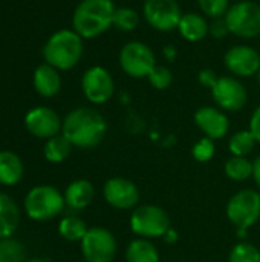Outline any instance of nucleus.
Returning <instances> with one entry per match:
<instances>
[{"label":"nucleus","mask_w":260,"mask_h":262,"mask_svg":"<svg viewBox=\"0 0 260 262\" xmlns=\"http://www.w3.org/2000/svg\"><path fill=\"white\" fill-rule=\"evenodd\" d=\"M120 66L129 77L144 78L156 66V57L149 45L133 40L121 48Z\"/></svg>","instance_id":"6e6552de"},{"label":"nucleus","mask_w":260,"mask_h":262,"mask_svg":"<svg viewBox=\"0 0 260 262\" xmlns=\"http://www.w3.org/2000/svg\"><path fill=\"white\" fill-rule=\"evenodd\" d=\"M164 55H166V58L167 60H170V61H173L175 60V57H176V48L173 46V45H167L166 48H164Z\"/></svg>","instance_id":"4c0bfd02"},{"label":"nucleus","mask_w":260,"mask_h":262,"mask_svg":"<svg viewBox=\"0 0 260 262\" xmlns=\"http://www.w3.org/2000/svg\"><path fill=\"white\" fill-rule=\"evenodd\" d=\"M224 63L234 77H253L260 71V52L251 46L238 45L225 52Z\"/></svg>","instance_id":"4468645a"},{"label":"nucleus","mask_w":260,"mask_h":262,"mask_svg":"<svg viewBox=\"0 0 260 262\" xmlns=\"http://www.w3.org/2000/svg\"><path fill=\"white\" fill-rule=\"evenodd\" d=\"M32 83L37 94L44 98H51L57 95L61 89V77L58 74V69H55L48 63H43L35 69Z\"/></svg>","instance_id":"f3484780"},{"label":"nucleus","mask_w":260,"mask_h":262,"mask_svg":"<svg viewBox=\"0 0 260 262\" xmlns=\"http://www.w3.org/2000/svg\"><path fill=\"white\" fill-rule=\"evenodd\" d=\"M107 123L104 117L92 107H77L70 111L64 120L61 134L72 146L80 149L97 147L106 137Z\"/></svg>","instance_id":"f257e3e1"},{"label":"nucleus","mask_w":260,"mask_h":262,"mask_svg":"<svg viewBox=\"0 0 260 262\" xmlns=\"http://www.w3.org/2000/svg\"><path fill=\"white\" fill-rule=\"evenodd\" d=\"M149 81L150 84L158 89V91H164L167 88H170V84L173 83V72L167 68V66H161L156 64L152 72L149 74Z\"/></svg>","instance_id":"7c9ffc66"},{"label":"nucleus","mask_w":260,"mask_h":262,"mask_svg":"<svg viewBox=\"0 0 260 262\" xmlns=\"http://www.w3.org/2000/svg\"><path fill=\"white\" fill-rule=\"evenodd\" d=\"M215 154H216L215 140H211L208 137H202L192 147V157L198 163H207V161L213 160L215 158Z\"/></svg>","instance_id":"c756f323"},{"label":"nucleus","mask_w":260,"mask_h":262,"mask_svg":"<svg viewBox=\"0 0 260 262\" xmlns=\"http://www.w3.org/2000/svg\"><path fill=\"white\" fill-rule=\"evenodd\" d=\"M138 25H139V15L133 8H129V6L116 8V11L113 14L112 26H115L118 31L130 32V31L136 29Z\"/></svg>","instance_id":"bb28decb"},{"label":"nucleus","mask_w":260,"mask_h":262,"mask_svg":"<svg viewBox=\"0 0 260 262\" xmlns=\"http://www.w3.org/2000/svg\"><path fill=\"white\" fill-rule=\"evenodd\" d=\"M26 262H46V261H43V259H31V261H26Z\"/></svg>","instance_id":"58836bf2"},{"label":"nucleus","mask_w":260,"mask_h":262,"mask_svg":"<svg viewBox=\"0 0 260 262\" xmlns=\"http://www.w3.org/2000/svg\"><path fill=\"white\" fill-rule=\"evenodd\" d=\"M72 144L70 141L61 134L49 138L44 144V149H43V154H44V158L49 161V163H63L72 152Z\"/></svg>","instance_id":"5701e85b"},{"label":"nucleus","mask_w":260,"mask_h":262,"mask_svg":"<svg viewBox=\"0 0 260 262\" xmlns=\"http://www.w3.org/2000/svg\"><path fill=\"white\" fill-rule=\"evenodd\" d=\"M127 262H161L156 246L146 238H136L129 243L126 249Z\"/></svg>","instance_id":"4be33fe9"},{"label":"nucleus","mask_w":260,"mask_h":262,"mask_svg":"<svg viewBox=\"0 0 260 262\" xmlns=\"http://www.w3.org/2000/svg\"><path fill=\"white\" fill-rule=\"evenodd\" d=\"M87 226L86 223L78 218V216H64L60 224H58V232L60 235L70 243H81V239L87 233Z\"/></svg>","instance_id":"a878e982"},{"label":"nucleus","mask_w":260,"mask_h":262,"mask_svg":"<svg viewBox=\"0 0 260 262\" xmlns=\"http://www.w3.org/2000/svg\"><path fill=\"white\" fill-rule=\"evenodd\" d=\"M224 172L228 180L244 183L253 178V161H250L247 157H231L225 161Z\"/></svg>","instance_id":"b1692460"},{"label":"nucleus","mask_w":260,"mask_h":262,"mask_svg":"<svg viewBox=\"0 0 260 262\" xmlns=\"http://www.w3.org/2000/svg\"><path fill=\"white\" fill-rule=\"evenodd\" d=\"M43 57L55 69L69 71L83 57V38L74 29H60L48 38L43 48Z\"/></svg>","instance_id":"7ed1b4c3"},{"label":"nucleus","mask_w":260,"mask_h":262,"mask_svg":"<svg viewBox=\"0 0 260 262\" xmlns=\"http://www.w3.org/2000/svg\"><path fill=\"white\" fill-rule=\"evenodd\" d=\"M162 239L167 243V244H175V243H178V239H179V235H178V232L175 230V229H169L167 232H166V235L162 236Z\"/></svg>","instance_id":"c9c22d12"},{"label":"nucleus","mask_w":260,"mask_h":262,"mask_svg":"<svg viewBox=\"0 0 260 262\" xmlns=\"http://www.w3.org/2000/svg\"><path fill=\"white\" fill-rule=\"evenodd\" d=\"M211 95L218 107L224 112H238L244 109L248 101V92L244 83L230 75L218 78L216 84L211 88Z\"/></svg>","instance_id":"9b49d317"},{"label":"nucleus","mask_w":260,"mask_h":262,"mask_svg":"<svg viewBox=\"0 0 260 262\" xmlns=\"http://www.w3.org/2000/svg\"><path fill=\"white\" fill-rule=\"evenodd\" d=\"M218 75H216V72L213 71V69H202V71H199V74H198V80H199V83L204 86V88H208V89H211L215 84H216V81H218Z\"/></svg>","instance_id":"72a5a7b5"},{"label":"nucleus","mask_w":260,"mask_h":262,"mask_svg":"<svg viewBox=\"0 0 260 262\" xmlns=\"http://www.w3.org/2000/svg\"><path fill=\"white\" fill-rule=\"evenodd\" d=\"M118 244L113 233L104 227H90L81 239V253L86 262H112Z\"/></svg>","instance_id":"1a4fd4ad"},{"label":"nucleus","mask_w":260,"mask_h":262,"mask_svg":"<svg viewBox=\"0 0 260 262\" xmlns=\"http://www.w3.org/2000/svg\"><path fill=\"white\" fill-rule=\"evenodd\" d=\"M198 6L207 17L221 18L230 9V0H198Z\"/></svg>","instance_id":"2f4dec72"},{"label":"nucleus","mask_w":260,"mask_h":262,"mask_svg":"<svg viewBox=\"0 0 260 262\" xmlns=\"http://www.w3.org/2000/svg\"><path fill=\"white\" fill-rule=\"evenodd\" d=\"M256 144H257V141H256L254 135L250 132V129L248 130L244 129L230 137L228 150L233 157H248L254 150Z\"/></svg>","instance_id":"393cba45"},{"label":"nucleus","mask_w":260,"mask_h":262,"mask_svg":"<svg viewBox=\"0 0 260 262\" xmlns=\"http://www.w3.org/2000/svg\"><path fill=\"white\" fill-rule=\"evenodd\" d=\"M25 126L29 134L37 138H52L60 134L63 127V121L60 120L58 114L44 106H38L31 109L25 117Z\"/></svg>","instance_id":"2eb2a0df"},{"label":"nucleus","mask_w":260,"mask_h":262,"mask_svg":"<svg viewBox=\"0 0 260 262\" xmlns=\"http://www.w3.org/2000/svg\"><path fill=\"white\" fill-rule=\"evenodd\" d=\"M20 224V210L15 201L0 192V239L11 238Z\"/></svg>","instance_id":"aec40b11"},{"label":"nucleus","mask_w":260,"mask_h":262,"mask_svg":"<svg viewBox=\"0 0 260 262\" xmlns=\"http://www.w3.org/2000/svg\"><path fill=\"white\" fill-rule=\"evenodd\" d=\"M230 32L241 38H254L260 35V5L242 0L230 6L225 14Z\"/></svg>","instance_id":"0eeeda50"},{"label":"nucleus","mask_w":260,"mask_h":262,"mask_svg":"<svg viewBox=\"0 0 260 262\" xmlns=\"http://www.w3.org/2000/svg\"><path fill=\"white\" fill-rule=\"evenodd\" d=\"M143 15L152 28L167 32L178 29L182 11L176 0H146L143 5Z\"/></svg>","instance_id":"9d476101"},{"label":"nucleus","mask_w":260,"mask_h":262,"mask_svg":"<svg viewBox=\"0 0 260 262\" xmlns=\"http://www.w3.org/2000/svg\"><path fill=\"white\" fill-rule=\"evenodd\" d=\"M64 196L52 186H37L25 198V210L34 221H48L63 212Z\"/></svg>","instance_id":"39448f33"},{"label":"nucleus","mask_w":260,"mask_h":262,"mask_svg":"<svg viewBox=\"0 0 260 262\" xmlns=\"http://www.w3.org/2000/svg\"><path fill=\"white\" fill-rule=\"evenodd\" d=\"M257 78H259V84H260V71H259V74H257Z\"/></svg>","instance_id":"ea45409f"},{"label":"nucleus","mask_w":260,"mask_h":262,"mask_svg":"<svg viewBox=\"0 0 260 262\" xmlns=\"http://www.w3.org/2000/svg\"><path fill=\"white\" fill-rule=\"evenodd\" d=\"M250 132L254 135L256 141L260 144V106H257L250 118Z\"/></svg>","instance_id":"f704fd0d"},{"label":"nucleus","mask_w":260,"mask_h":262,"mask_svg":"<svg viewBox=\"0 0 260 262\" xmlns=\"http://www.w3.org/2000/svg\"><path fill=\"white\" fill-rule=\"evenodd\" d=\"M129 226L138 238H162L170 229V218L159 206L143 204L132 210Z\"/></svg>","instance_id":"20e7f679"},{"label":"nucleus","mask_w":260,"mask_h":262,"mask_svg":"<svg viewBox=\"0 0 260 262\" xmlns=\"http://www.w3.org/2000/svg\"><path fill=\"white\" fill-rule=\"evenodd\" d=\"M259 52H260V51H259Z\"/></svg>","instance_id":"79ce46f5"},{"label":"nucleus","mask_w":260,"mask_h":262,"mask_svg":"<svg viewBox=\"0 0 260 262\" xmlns=\"http://www.w3.org/2000/svg\"><path fill=\"white\" fill-rule=\"evenodd\" d=\"M81 89L87 101L93 104H104L113 97L115 81L106 68L92 66L81 77Z\"/></svg>","instance_id":"f8f14e48"},{"label":"nucleus","mask_w":260,"mask_h":262,"mask_svg":"<svg viewBox=\"0 0 260 262\" xmlns=\"http://www.w3.org/2000/svg\"><path fill=\"white\" fill-rule=\"evenodd\" d=\"M227 218L236 229L248 230L260 221V193L254 189L236 192L227 203Z\"/></svg>","instance_id":"423d86ee"},{"label":"nucleus","mask_w":260,"mask_h":262,"mask_svg":"<svg viewBox=\"0 0 260 262\" xmlns=\"http://www.w3.org/2000/svg\"><path fill=\"white\" fill-rule=\"evenodd\" d=\"M75 262H86V261H75Z\"/></svg>","instance_id":"a19ab883"},{"label":"nucleus","mask_w":260,"mask_h":262,"mask_svg":"<svg viewBox=\"0 0 260 262\" xmlns=\"http://www.w3.org/2000/svg\"><path fill=\"white\" fill-rule=\"evenodd\" d=\"M95 196V189L93 184L87 180H75L72 181L64 192V203L74 209V210H81L90 206Z\"/></svg>","instance_id":"a211bd4d"},{"label":"nucleus","mask_w":260,"mask_h":262,"mask_svg":"<svg viewBox=\"0 0 260 262\" xmlns=\"http://www.w3.org/2000/svg\"><path fill=\"white\" fill-rule=\"evenodd\" d=\"M0 262H26L25 246L11 238L0 239Z\"/></svg>","instance_id":"cd10ccee"},{"label":"nucleus","mask_w":260,"mask_h":262,"mask_svg":"<svg viewBox=\"0 0 260 262\" xmlns=\"http://www.w3.org/2000/svg\"><path fill=\"white\" fill-rule=\"evenodd\" d=\"M103 196L109 206L118 210H133L139 203L138 186L123 177H113L103 186Z\"/></svg>","instance_id":"ddd939ff"},{"label":"nucleus","mask_w":260,"mask_h":262,"mask_svg":"<svg viewBox=\"0 0 260 262\" xmlns=\"http://www.w3.org/2000/svg\"><path fill=\"white\" fill-rule=\"evenodd\" d=\"M230 32V28L227 25V20L225 17H221V18H213V21L210 23V35L213 38H224L227 37Z\"/></svg>","instance_id":"473e14b6"},{"label":"nucleus","mask_w":260,"mask_h":262,"mask_svg":"<svg viewBox=\"0 0 260 262\" xmlns=\"http://www.w3.org/2000/svg\"><path fill=\"white\" fill-rule=\"evenodd\" d=\"M178 31L187 41H201L210 34V23L196 12H187L182 14L181 21L178 25Z\"/></svg>","instance_id":"6ab92c4d"},{"label":"nucleus","mask_w":260,"mask_h":262,"mask_svg":"<svg viewBox=\"0 0 260 262\" xmlns=\"http://www.w3.org/2000/svg\"><path fill=\"white\" fill-rule=\"evenodd\" d=\"M253 180L260 189V155L253 161Z\"/></svg>","instance_id":"e433bc0d"},{"label":"nucleus","mask_w":260,"mask_h":262,"mask_svg":"<svg viewBox=\"0 0 260 262\" xmlns=\"http://www.w3.org/2000/svg\"><path fill=\"white\" fill-rule=\"evenodd\" d=\"M113 0H81L74 11L72 26L81 38H97L113 23Z\"/></svg>","instance_id":"f03ea898"},{"label":"nucleus","mask_w":260,"mask_h":262,"mask_svg":"<svg viewBox=\"0 0 260 262\" xmlns=\"http://www.w3.org/2000/svg\"><path fill=\"white\" fill-rule=\"evenodd\" d=\"M23 164L18 155L9 150L0 152V184L14 186L21 180Z\"/></svg>","instance_id":"412c9836"},{"label":"nucleus","mask_w":260,"mask_h":262,"mask_svg":"<svg viewBox=\"0 0 260 262\" xmlns=\"http://www.w3.org/2000/svg\"><path fill=\"white\" fill-rule=\"evenodd\" d=\"M228 262H260V250L251 243H238L228 255Z\"/></svg>","instance_id":"c85d7f7f"},{"label":"nucleus","mask_w":260,"mask_h":262,"mask_svg":"<svg viewBox=\"0 0 260 262\" xmlns=\"http://www.w3.org/2000/svg\"><path fill=\"white\" fill-rule=\"evenodd\" d=\"M195 124L211 140H222L230 130V120L219 107L202 106L195 112Z\"/></svg>","instance_id":"dca6fc26"}]
</instances>
